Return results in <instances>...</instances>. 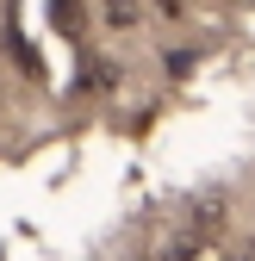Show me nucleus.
Here are the masks:
<instances>
[{"mask_svg":"<svg viewBox=\"0 0 255 261\" xmlns=\"http://www.w3.org/2000/svg\"><path fill=\"white\" fill-rule=\"evenodd\" d=\"M56 31H69V38H75V31H81V0H56Z\"/></svg>","mask_w":255,"mask_h":261,"instance_id":"f257e3e1","label":"nucleus"},{"mask_svg":"<svg viewBox=\"0 0 255 261\" xmlns=\"http://www.w3.org/2000/svg\"><path fill=\"white\" fill-rule=\"evenodd\" d=\"M112 25H137V0H100Z\"/></svg>","mask_w":255,"mask_h":261,"instance_id":"f03ea898","label":"nucleus"}]
</instances>
